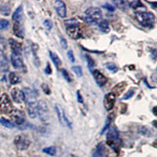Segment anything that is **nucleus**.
Returning a JSON list of instances; mask_svg holds the SVG:
<instances>
[{
  "instance_id": "obj_1",
  "label": "nucleus",
  "mask_w": 157,
  "mask_h": 157,
  "mask_svg": "<svg viewBox=\"0 0 157 157\" xmlns=\"http://www.w3.org/2000/svg\"><path fill=\"white\" fill-rule=\"evenodd\" d=\"M83 20L90 25H97L102 21V12L99 8L90 7L85 11Z\"/></svg>"
},
{
  "instance_id": "obj_2",
  "label": "nucleus",
  "mask_w": 157,
  "mask_h": 157,
  "mask_svg": "<svg viewBox=\"0 0 157 157\" xmlns=\"http://www.w3.org/2000/svg\"><path fill=\"white\" fill-rule=\"evenodd\" d=\"M135 18L141 26L145 28H151L155 25V15L150 12H136Z\"/></svg>"
},
{
  "instance_id": "obj_3",
  "label": "nucleus",
  "mask_w": 157,
  "mask_h": 157,
  "mask_svg": "<svg viewBox=\"0 0 157 157\" xmlns=\"http://www.w3.org/2000/svg\"><path fill=\"white\" fill-rule=\"evenodd\" d=\"M64 25L66 26L67 34L70 38L77 39L81 37V32L78 28V22L76 19L71 18L64 21Z\"/></svg>"
},
{
  "instance_id": "obj_4",
  "label": "nucleus",
  "mask_w": 157,
  "mask_h": 157,
  "mask_svg": "<svg viewBox=\"0 0 157 157\" xmlns=\"http://www.w3.org/2000/svg\"><path fill=\"white\" fill-rule=\"evenodd\" d=\"M15 146L17 147V149L21 151H24L28 149L30 146L31 141L28 137L25 135H19L15 137L14 139Z\"/></svg>"
},
{
  "instance_id": "obj_5",
  "label": "nucleus",
  "mask_w": 157,
  "mask_h": 157,
  "mask_svg": "<svg viewBox=\"0 0 157 157\" xmlns=\"http://www.w3.org/2000/svg\"><path fill=\"white\" fill-rule=\"evenodd\" d=\"M0 111L3 114H10L13 111L11 101L9 96L6 93H3L0 97Z\"/></svg>"
},
{
  "instance_id": "obj_6",
  "label": "nucleus",
  "mask_w": 157,
  "mask_h": 157,
  "mask_svg": "<svg viewBox=\"0 0 157 157\" xmlns=\"http://www.w3.org/2000/svg\"><path fill=\"white\" fill-rule=\"evenodd\" d=\"M38 116L43 122H47L49 120V109L45 101H38Z\"/></svg>"
},
{
  "instance_id": "obj_7",
  "label": "nucleus",
  "mask_w": 157,
  "mask_h": 157,
  "mask_svg": "<svg viewBox=\"0 0 157 157\" xmlns=\"http://www.w3.org/2000/svg\"><path fill=\"white\" fill-rule=\"evenodd\" d=\"M55 110H56L57 114H58V120L60 121V123H61V125H65L69 128H72V122L70 120H68V118L67 117V116L64 113V109L62 108L61 106L58 104L55 105Z\"/></svg>"
},
{
  "instance_id": "obj_8",
  "label": "nucleus",
  "mask_w": 157,
  "mask_h": 157,
  "mask_svg": "<svg viewBox=\"0 0 157 157\" xmlns=\"http://www.w3.org/2000/svg\"><path fill=\"white\" fill-rule=\"evenodd\" d=\"M10 117L13 121V123L17 124V125H21L25 121V113H24V112L21 111V110H13L12 112H11Z\"/></svg>"
},
{
  "instance_id": "obj_9",
  "label": "nucleus",
  "mask_w": 157,
  "mask_h": 157,
  "mask_svg": "<svg viewBox=\"0 0 157 157\" xmlns=\"http://www.w3.org/2000/svg\"><path fill=\"white\" fill-rule=\"evenodd\" d=\"M22 91L24 93V97H25V101L27 102L28 105L36 102V94L34 92V90H31L28 87H25Z\"/></svg>"
},
{
  "instance_id": "obj_10",
  "label": "nucleus",
  "mask_w": 157,
  "mask_h": 157,
  "mask_svg": "<svg viewBox=\"0 0 157 157\" xmlns=\"http://www.w3.org/2000/svg\"><path fill=\"white\" fill-rule=\"evenodd\" d=\"M116 95L114 93H108L107 95L105 97L104 99V105L107 111L112 110L115 105V101H116Z\"/></svg>"
},
{
  "instance_id": "obj_11",
  "label": "nucleus",
  "mask_w": 157,
  "mask_h": 157,
  "mask_svg": "<svg viewBox=\"0 0 157 157\" xmlns=\"http://www.w3.org/2000/svg\"><path fill=\"white\" fill-rule=\"evenodd\" d=\"M11 96H12L13 101L16 103L21 104L25 101V97L23 91L18 88H13L11 90Z\"/></svg>"
},
{
  "instance_id": "obj_12",
  "label": "nucleus",
  "mask_w": 157,
  "mask_h": 157,
  "mask_svg": "<svg viewBox=\"0 0 157 157\" xmlns=\"http://www.w3.org/2000/svg\"><path fill=\"white\" fill-rule=\"evenodd\" d=\"M54 8L58 16L64 18L66 16V6L62 1H56L54 2Z\"/></svg>"
},
{
  "instance_id": "obj_13",
  "label": "nucleus",
  "mask_w": 157,
  "mask_h": 157,
  "mask_svg": "<svg viewBox=\"0 0 157 157\" xmlns=\"http://www.w3.org/2000/svg\"><path fill=\"white\" fill-rule=\"evenodd\" d=\"M11 61H12L13 66L15 68L21 69V68H25V64H24V62H23L21 55L12 54V55H11Z\"/></svg>"
},
{
  "instance_id": "obj_14",
  "label": "nucleus",
  "mask_w": 157,
  "mask_h": 157,
  "mask_svg": "<svg viewBox=\"0 0 157 157\" xmlns=\"http://www.w3.org/2000/svg\"><path fill=\"white\" fill-rule=\"evenodd\" d=\"M93 77L99 87H103L107 83V78L98 70L93 71Z\"/></svg>"
},
{
  "instance_id": "obj_15",
  "label": "nucleus",
  "mask_w": 157,
  "mask_h": 157,
  "mask_svg": "<svg viewBox=\"0 0 157 157\" xmlns=\"http://www.w3.org/2000/svg\"><path fill=\"white\" fill-rule=\"evenodd\" d=\"M9 43H10L11 50H12L13 52L12 54L21 55L22 47H21V43H19L18 42L16 41L15 39H10V40H9Z\"/></svg>"
},
{
  "instance_id": "obj_16",
  "label": "nucleus",
  "mask_w": 157,
  "mask_h": 157,
  "mask_svg": "<svg viewBox=\"0 0 157 157\" xmlns=\"http://www.w3.org/2000/svg\"><path fill=\"white\" fill-rule=\"evenodd\" d=\"M13 33L16 36L24 39L25 37V31H24V27H23L21 22H14L13 25Z\"/></svg>"
},
{
  "instance_id": "obj_17",
  "label": "nucleus",
  "mask_w": 157,
  "mask_h": 157,
  "mask_svg": "<svg viewBox=\"0 0 157 157\" xmlns=\"http://www.w3.org/2000/svg\"><path fill=\"white\" fill-rule=\"evenodd\" d=\"M107 138L108 141H117L120 139V135H119V130H117L116 127H112L110 129L107 133Z\"/></svg>"
},
{
  "instance_id": "obj_18",
  "label": "nucleus",
  "mask_w": 157,
  "mask_h": 157,
  "mask_svg": "<svg viewBox=\"0 0 157 157\" xmlns=\"http://www.w3.org/2000/svg\"><path fill=\"white\" fill-rule=\"evenodd\" d=\"M107 154V150L105 147L103 145V143H99L97 146L96 147L94 153H93V156L94 157H103Z\"/></svg>"
},
{
  "instance_id": "obj_19",
  "label": "nucleus",
  "mask_w": 157,
  "mask_h": 157,
  "mask_svg": "<svg viewBox=\"0 0 157 157\" xmlns=\"http://www.w3.org/2000/svg\"><path fill=\"white\" fill-rule=\"evenodd\" d=\"M9 69L8 60L2 52H0V72H7Z\"/></svg>"
},
{
  "instance_id": "obj_20",
  "label": "nucleus",
  "mask_w": 157,
  "mask_h": 157,
  "mask_svg": "<svg viewBox=\"0 0 157 157\" xmlns=\"http://www.w3.org/2000/svg\"><path fill=\"white\" fill-rule=\"evenodd\" d=\"M28 112L29 116L31 118H35L38 116V102L29 104L28 108Z\"/></svg>"
},
{
  "instance_id": "obj_21",
  "label": "nucleus",
  "mask_w": 157,
  "mask_h": 157,
  "mask_svg": "<svg viewBox=\"0 0 157 157\" xmlns=\"http://www.w3.org/2000/svg\"><path fill=\"white\" fill-rule=\"evenodd\" d=\"M23 18V7L20 6L17 7V10L14 11L13 14V20L14 22H21Z\"/></svg>"
},
{
  "instance_id": "obj_22",
  "label": "nucleus",
  "mask_w": 157,
  "mask_h": 157,
  "mask_svg": "<svg viewBox=\"0 0 157 157\" xmlns=\"http://www.w3.org/2000/svg\"><path fill=\"white\" fill-rule=\"evenodd\" d=\"M139 134L142 135L145 137H152L153 135V131L150 128H149L148 126H141L139 127L138 129Z\"/></svg>"
},
{
  "instance_id": "obj_23",
  "label": "nucleus",
  "mask_w": 157,
  "mask_h": 157,
  "mask_svg": "<svg viewBox=\"0 0 157 157\" xmlns=\"http://www.w3.org/2000/svg\"><path fill=\"white\" fill-rule=\"evenodd\" d=\"M99 28L101 31H103L104 33H108L110 31V26L108 21L106 20H102L99 23Z\"/></svg>"
},
{
  "instance_id": "obj_24",
  "label": "nucleus",
  "mask_w": 157,
  "mask_h": 157,
  "mask_svg": "<svg viewBox=\"0 0 157 157\" xmlns=\"http://www.w3.org/2000/svg\"><path fill=\"white\" fill-rule=\"evenodd\" d=\"M49 54H50V58L52 59V61H53V62H54L55 66H56L57 68H58V67L61 65V61L59 57H58L55 53H54V52L52 51H49Z\"/></svg>"
},
{
  "instance_id": "obj_25",
  "label": "nucleus",
  "mask_w": 157,
  "mask_h": 157,
  "mask_svg": "<svg viewBox=\"0 0 157 157\" xmlns=\"http://www.w3.org/2000/svg\"><path fill=\"white\" fill-rule=\"evenodd\" d=\"M9 78H10V83L13 85L17 84V83H21V78H20V76H19L16 73H11L10 74Z\"/></svg>"
},
{
  "instance_id": "obj_26",
  "label": "nucleus",
  "mask_w": 157,
  "mask_h": 157,
  "mask_svg": "<svg viewBox=\"0 0 157 157\" xmlns=\"http://www.w3.org/2000/svg\"><path fill=\"white\" fill-rule=\"evenodd\" d=\"M0 12L4 16H9L10 13V8L8 5L2 4L0 6Z\"/></svg>"
},
{
  "instance_id": "obj_27",
  "label": "nucleus",
  "mask_w": 157,
  "mask_h": 157,
  "mask_svg": "<svg viewBox=\"0 0 157 157\" xmlns=\"http://www.w3.org/2000/svg\"><path fill=\"white\" fill-rule=\"evenodd\" d=\"M0 123L2 124V126H4L5 127H7V128H13L14 127V124L10 121H9L8 120L4 119V118L0 119Z\"/></svg>"
},
{
  "instance_id": "obj_28",
  "label": "nucleus",
  "mask_w": 157,
  "mask_h": 157,
  "mask_svg": "<svg viewBox=\"0 0 157 157\" xmlns=\"http://www.w3.org/2000/svg\"><path fill=\"white\" fill-rule=\"evenodd\" d=\"M43 152L49 156H54L55 154H56L57 150H56V148H55V147L50 146V147H47V148H45V149H43Z\"/></svg>"
},
{
  "instance_id": "obj_29",
  "label": "nucleus",
  "mask_w": 157,
  "mask_h": 157,
  "mask_svg": "<svg viewBox=\"0 0 157 157\" xmlns=\"http://www.w3.org/2000/svg\"><path fill=\"white\" fill-rule=\"evenodd\" d=\"M113 3L117 6L118 8L121 9V10H126V6H127V2L122 0H119V1H114Z\"/></svg>"
},
{
  "instance_id": "obj_30",
  "label": "nucleus",
  "mask_w": 157,
  "mask_h": 157,
  "mask_svg": "<svg viewBox=\"0 0 157 157\" xmlns=\"http://www.w3.org/2000/svg\"><path fill=\"white\" fill-rule=\"evenodd\" d=\"M105 66L107 67V68L108 70L111 72V73H116L118 72V67L116 66V64H114V63H111V62H108L105 64Z\"/></svg>"
},
{
  "instance_id": "obj_31",
  "label": "nucleus",
  "mask_w": 157,
  "mask_h": 157,
  "mask_svg": "<svg viewBox=\"0 0 157 157\" xmlns=\"http://www.w3.org/2000/svg\"><path fill=\"white\" fill-rule=\"evenodd\" d=\"M72 69L78 77H81L83 76V71H82V68L80 66H73Z\"/></svg>"
},
{
  "instance_id": "obj_32",
  "label": "nucleus",
  "mask_w": 157,
  "mask_h": 157,
  "mask_svg": "<svg viewBox=\"0 0 157 157\" xmlns=\"http://www.w3.org/2000/svg\"><path fill=\"white\" fill-rule=\"evenodd\" d=\"M107 144L108 146H110L111 148H112V149H113L114 151L116 152V153H118L119 152V146H118V145L116 144L115 141H107Z\"/></svg>"
},
{
  "instance_id": "obj_33",
  "label": "nucleus",
  "mask_w": 157,
  "mask_h": 157,
  "mask_svg": "<svg viewBox=\"0 0 157 157\" xmlns=\"http://www.w3.org/2000/svg\"><path fill=\"white\" fill-rule=\"evenodd\" d=\"M9 25H10V22L7 20H5V19L0 20V30H4L7 28Z\"/></svg>"
},
{
  "instance_id": "obj_34",
  "label": "nucleus",
  "mask_w": 157,
  "mask_h": 157,
  "mask_svg": "<svg viewBox=\"0 0 157 157\" xmlns=\"http://www.w3.org/2000/svg\"><path fill=\"white\" fill-rule=\"evenodd\" d=\"M61 73L62 75H63V77L65 78V80H66L68 83H71V82H72V78H71L70 75H69V73H68L64 68H62L61 69Z\"/></svg>"
},
{
  "instance_id": "obj_35",
  "label": "nucleus",
  "mask_w": 157,
  "mask_h": 157,
  "mask_svg": "<svg viewBox=\"0 0 157 157\" xmlns=\"http://www.w3.org/2000/svg\"><path fill=\"white\" fill-rule=\"evenodd\" d=\"M130 7H132L134 9L138 8V7H143V5L141 4V2L140 1H132V2H129Z\"/></svg>"
},
{
  "instance_id": "obj_36",
  "label": "nucleus",
  "mask_w": 157,
  "mask_h": 157,
  "mask_svg": "<svg viewBox=\"0 0 157 157\" xmlns=\"http://www.w3.org/2000/svg\"><path fill=\"white\" fill-rule=\"evenodd\" d=\"M111 122H112V118H111V116H108L107 118V120H106L105 124V126H104L103 129H102V130H101V134H103V133L105 132V131L108 128V126H109Z\"/></svg>"
},
{
  "instance_id": "obj_37",
  "label": "nucleus",
  "mask_w": 157,
  "mask_h": 157,
  "mask_svg": "<svg viewBox=\"0 0 157 157\" xmlns=\"http://www.w3.org/2000/svg\"><path fill=\"white\" fill-rule=\"evenodd\" d=\"M134 94H135V90H129L128 92H127V93L123 97L122 99L123 100L129 99V98H130V97H132Z\"/></svg>"
},
{
  "instance_id": "obj_38",
  "label": "nucleus",
  "mask_w": 157,
  "mask_h": 157,
  "mask_svg": "<svg viewBox=\"0 0 157 157\" xmlns=\"http://www.w3.org/2000/svg\"><path fill=\"white\" fill-rule=\"evenodd\" d=\"M42 88H43V90L44 91V93H46V94H47V95H50V93H51V91H50V87H49V86H48L47 84H43L42 85Z\"/></svg>"
},
{
  "instance_id": "obj_39",
  "label": "nucleus",
  "mask_w": 157,
  "mask_h": 157,
  "mask_svg": "<svg viewBox=\"0 0 157 157\" xmlns=\"http://www.w3.org/2000/svg\"><path fill=\"white\" fill-rule=\"evenodd\" d=\"M44 26L46 28L47 30L50 31V29L52 28V27H53V24H52V22L50 20H46V21H44Z\"/></svg>"
},
{
  "instance_id": "obj_40",
  "label": "nucleus",
  "mask_w": 157,
  "mask_h": 157,
  "mask_svg": "<svg viewBox=\"0 0 157 157\" xmlns=\"http://www.w3.org/2000/svg\"><path fill=\"white\" fill-rule=\"evenodd\" d=\"M68 58H69V60L73 62V63H74V62H75V57H74V54H73V50H68Z\"/></svg>"
},
{
  "instance_id": "obj_41",
  "label": "nucleus",
  "mask_w": 157,
  "mask_h": 157,
  "mask_svg": "<svg viewBox=\"0 0 157 157\" xmlns=\"http://www.w3.org/2000/svg\"><path fill=\"white\" fill-rule=\"evenodd\" d=\"M86 58H87V61L88 62V65H89L90 68H92V67L94 65V61L91 58H90L89 56H86Z\"/></svg>"
},
{
  "instance_id": "obj_42",
  "label": "nucleus",
  "mask_w": 157,
  "mask_h": 157,
  "mask_svg": "<svg viewBox=\"0 0 157 157\" xmlns=\"http://www.w3.org/2000/svg\"><path fill=\"white\" fill-rule=\"evenodd\" d=\"M104 8L106 9L107 10L110 11V12H113L115 8H114V6H112V5L110 4H105L104 5Z\"/></svg>"
},
{
  "instance_id": "obj_43",
  "label": "nucleus",
  "mask_w": 157,
  "mask_h": 157,
  "mask_svg": "<svg viewBox=\"0 0 157 157\" xmlns=\"http://www.w3.org/2000/svg\"><path fill=\"white\" fill-rule=\"evenodd\" d=\"M61 43L62 47L64 48V49H66L68 45H67V41L65 40V39H64V38L62 37L61 38Z\"/></svg>"
},
{
  "instance_id": "obj_44",
  "label": "nucleus",
  "mask_w": 157,
  "mask_h": 157,
  "mask_svg": "<svg viewBox=\"0 0 157 157\" xmlns=\"http://www.w3.org/2000/svg\"><path fill=\"white\" fill-rule=\"evenodd\" d=\"M77 100L79 103H83V98L82 97V95L80 94V92L79 91H77Z\"/></svg>"
},
{
  "instance_id": "obj_45",
  "label": "nucleus",
  "mask_w": 157,
  "mask_h": 157,
  "mask_svg": "<svg viewBox=\"0 0 157 157\" xmlns=\"http://www.w3.org/2000/svg\"><path fill=\"white\" fill-rule=\"evenodd\" d=\"M45 72H46V74H48V75H50L52 73L51 68H50V65L49 64L46 65V69H45Z\"/></svg>"
},
{
  "instance_id": "obj_46",
  "label": "nucleus",
  "mask_w": 157,
  "mask_h": 157,
  "mask_svg": "<svg viewBox=\"0 0 157 157\" xmlns=\"http://www.w3.org/2000/svg\"><path fill=\"white\" fill-rule=\"evenodd\" d=\"M156 107H154V108H153V113H154V115H155V116H156Z\"/></svg>"
},
{
  "instance_id": "obj_47",
  "label": "nucleus",
  "mask_w": 157,
  "mask_h": 157,
  "mask_svg": "<svg viewBox=\"0 0 157 157\" xmlns=\"http://www.w3.org/2000/svg\"><path fill=\"white\" fill-rule=\"evenodd\" d=\"M68 157H77V156H73V155H70V156H68Z\"/></svg>"
},
{
  "instance_id": "obj_48",
  "label": "nucleus",
  "mask_w": 157,
  "mask_h": 157,
  "mask_svg": "<svg viewBox=\"0 0 157 157\" xmlns=\"http://www.w3.org/2000/svg\"><path fill=\"white\" fill-rule=\"evenodd\" d=\"M37 157H39V156H37Z\"/></svg>"
}]
</instances>
